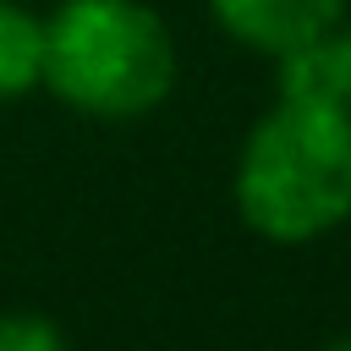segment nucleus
Returning a JSON list of instances; mask_svg holds the SVG:
<instances>
[{
    "label": "nucleus",
    "mask_w": 351,
    "mask_h": 351,
    "mask_svg": "<svg viewBox=\"0 0 351 351\" xmlns=\"http://www.w3.org/2000/svg\"><path fill=\"white\" fill-rule=\"evenodd\" d=\"M0 351H71V340L44 313H0Z\"/></svg>",
    "instance_id": "obj_5"
},
{
    "label": "nucleus",
    "mask_w": 351,
    "mask_h": 351,
    "mask_svg": "<svg viewBox=\"0 0 351 351\" xmlns=\"http://www.w3.org/2000/svg\"><path fill=\"white\" fill-rule=\"evenodd\" d=\"M208 5L230 38L252 44L274 60L296 44L324 38L346 11V0H208Z\"/></svg>",
    "instance_id": "obj_3"
},
{
    "label": "nucleus",
    "mask_w": 351,
    "mask_h": 351,
    "mask_svg": "<svg viewBox=\"0 0 351 351\" xmlns=\"http://www.w3.org/2000/svg\"><path fill=\"white\" fill-rule=\"evenodd\" d=\"M329 44H335V66H340V104L351 110V27L329 33Z\"/></svg>",
    "instance_id": "obj_6"
},
{
    "label": "nucleus",
    "mask_w": 351,
    "mask_h": 351,
    "mask_svg": "<svg viewBox=\"0 0 351 351\" xmlns=\"http://www.w3.org/2000/svg\"><path fill=\"white\" fill-rule=\"evenodd\" d=\"M324 351H351V335H340V340H329Z\"/></svg>",
    "instance_id": "obj_7"
},
{
    "label": "nucleus",
    "mask_w": 351,
    "mask_h": 351,
    "mask_svg": "<svg viewBox=\"0 0 351 351\" xmlns=\"http://www.w3.org/2000/svg\"><path fill=\"white\" fill-rule=\"evenodd\" d=\"M44 82V16L0 0V104Z\"/></svg>",
    "instance_id": "obj_4"
},
{
    "label": "nucleus",
    "mask_w": 351,
    "mask_h": 351,
    "mask_svg": "<svg viewBox=\"0 0 351 351\" xmlns=\"http://www.w3.org/2000/svg\"><path fill=\"white\" fill-rule=\"evenodd\" d=\"M176 82L170 27L143 0H60L44 16V88L82 115L126 121Z\"/></svg>",
    "instance_id": "obj_2"
},
{
    "label": "nucleus",
    "mask_w": 351,
    "mask_h": 351,
    "mask_svg": "<svg viewBox=\"0 0 351 351\" xmlns=\"http://www.w3.org/2000/svg\"><path fill=\"white\" fill-rule=\"evenodd\" d=\"M236 208L269 241H318L351 219V110L280 99L236 165Z\"/></svg>",
    "instance_id": "obj_1"
}]
</instances>
